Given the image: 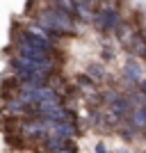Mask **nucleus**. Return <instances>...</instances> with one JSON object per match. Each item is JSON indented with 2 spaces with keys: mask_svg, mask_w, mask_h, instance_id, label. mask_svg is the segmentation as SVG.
<instances>
[{
  "mask_svg": "<svg viewBox=\"0 0 146 153\" xmlns=\"http://www.w3.org/2000/svg\"><path fill=\"white\" fill-rule=\"evenodd\" d=\"M19 41H23V44L32 46V48H39V51L50 53V55H53V46H50V41H48L46 37H41V34H37L34 30H25L23 34H21Z\"/></svg>",
  "mask_w": 146,
  "mask_h": 153,
  "instance_id": "obj_1",
  "label": "nucleus"
},
{
  "mask_svg": "<svg viewBox=\"0 0 146 153\" xmlns=\"http://www.w3.org/2000/svg\"><path fill=\"white\" fill-rule=\"evenodd\" d=\"M48 135H57V137H62V140H73V137L78 135V128L73 126V121L71 123H55Z\"/></svg>",
  "mask_w": 146,
  "mask_h": 153,
  "instance_id": "obj_2",
  "label": "nucleus"
},
{
  "mask_svg": "<svg viewBox=\"0 0 146 153\" xmlns=\"http://www.w3.org/2000/svg\"><path fill=\"white\" fill-rule=\"evenodd\" d=\"M44 149H46V153H55V151H62V149H69V140H62L57 135H48V137H44Z\"/></svg>",
  "mask_w": 146,
  "mask_h": 153,
  "instance_id": "obj_3",
  "label": "nucleus"
},
{
  "mask_svg": "<svg viewBox=\"0 0 146 153\" xmlns=\"http://www.w3.org/2000/svg\"><path fill=\"white\" fill-rule=\"evenodd\" d=\"M130 123L135 128H146V105H137L130 114Z\"/></svg>",
  "mask_w": 146,
  "mask_h": 153,
  "instance_id": "obj_4",
  "label": "nucleus"
},
{
  "mask_svg": "<svg viewBox=\"0 0 146 153\" xmlns=\"http://www.w3.org/2000/svg\"><path fill=\"white\" fill-rule=\"evenodd\" d=\"M126 78H128V80H133V82H139V80H142L137 62H128L126 64Z\"/></svg>",
  "mask_w": 146,
  "mask_h": 153,
  "instance_id": "obj_5",
  "label": "nucleus"
},
{
  "mask_svg": "<svg viewBox=\"0 0 146 153\" xmlns=\"http://www.w3.org/2000/svg\"><path fill=\"white\" fill-rule=\"evenodd\" d=\"M87 73L91 76V80H101V78L105 76V69H103L101 64H91V66L87 69Z\"/></svg>",
  "mask_w": 146,
  "mask_h": 153,
  "instance_id": "obj_6",
  "label": "nucleus"
},
{
  "mask_svg": "<svg viewBox=\"0 0 146 153\" xmlns=\"http://www.w3.org/2000/svg\"><path fill=\"white\" fill-rule=\"evenodd\" d=\"M94 151H96V153H110V151H107V146H105V142H96Z\"/></svg>",
  "mask_w": 146,
  "mask_h": 153,
  "instance_id": "obj_7",
  "label": "nucleus"
},
{
  "mask_svg": "<svg viewBox=\"0 0 146 153\" xmlns=\"http://www.w3.org/2000/svg\"><path fill=\"white\" fill-rule=\"evenodd\" d=\"M139 91L146 96V78H142V80H139Z\"/></svg>",
  "mask_w": 146,
  "mask_h": 153,
  "instance_id": "obj_8",
  "label": "nucleus"
},
{
  "mask_svg": "<svg viewBox=\"0 0 146 153\" xmlns=\"http://www.w3.org/2000/svg\"><path fill=\"white\" fill-rule=\"evenodd\" d=\"M55 153H76V149L69 146V149H62V151H55Z\"/></svg>",
  "mask_w": 146,
  "mask_h": 153,
  "instance_id": "obj_9",
  "label": "nucleus"
},
{
  "mask_svg": "<svg viewBox=\"0 0 146 153\" xmlns=\"http://www.w3.org/2000/svg\"><path fill=\"white\" fill-rule=\"evenodd\" d=\"M116 153H126V151H116Z\"/></svg>",
  "mask_w": 146,
  "mask_h": 153,
  "instance_id": "obj_10",
  "label": "nucleus"
},
{
  "mask_svg": "<svg viewBox=\"0 0 146 153\" xmlns=\"http://www.w3.org/2000/svg\"><path fill=\"white\" fill-rule=\"evenodd\" d=\"M142 153H146V151H142Z\"/></svg>",
  "mask_w": 146,
  "mask_h": 153,
  "instance_id": "obj_11",
  "label": "nucleus"
}]
</instances>
